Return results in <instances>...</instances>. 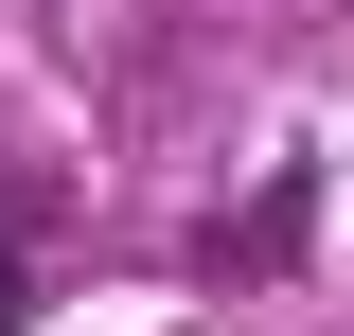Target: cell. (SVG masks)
<instances>
[{
  "mask_svg": "<svg viewBox=\"0 0 354 336\" xmlns=\"http://www.w3.org/2000/svg\"><path fill=\"white\" fill-rule=\"evenodd\" d=\"M18 319H36V283H18V265H0V336H18Z\"/></svg>",
  "mask_w": 354,
  "mask_h": 336,
  "instance_id": "6da1fadb",
  "label": "cell"
}]
</instances>
